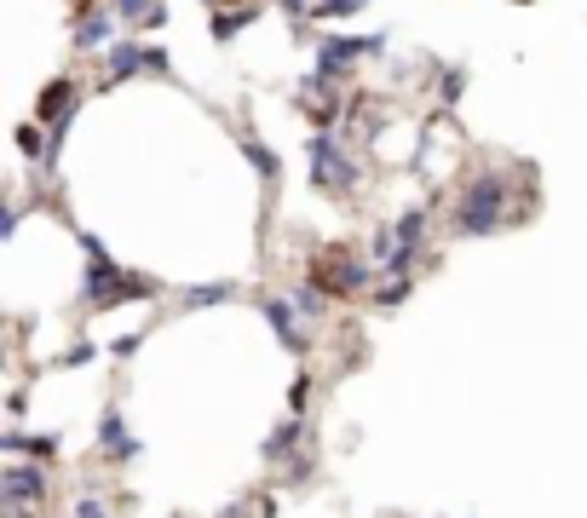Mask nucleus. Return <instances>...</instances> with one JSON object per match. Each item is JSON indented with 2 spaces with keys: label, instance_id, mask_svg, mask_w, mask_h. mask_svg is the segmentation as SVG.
I'll use <instances>...</instances> for the list:
<instances>
[{
  "label": "nucleus",
  "instance_id": "obj_18",
  "mask_svg": "<svg viewBox=\"0 0 587 518\" xmlns=\"http://www.w3.org/2000/svg\"><path fill=\"white\" fill-rule=\"evenodd\" d=\"M426 231H432L426 208H403L398 219H392V236H398V242H421V248H426Z\"/></svg>",
  "mask_w": 587,
  "mask_h": 518
},
{
  "label": "nucleus",
  "instance_id": "obj_2",
  "mask_svg": "<svg viewBox=\"0 0 587 518\" xmlns=\"http://www.w3.org/2000/svg\"><path fill=\"white\" fill-rule=\"evenodd\" d=\"M311 283H323L334 300H352V294H375L380 265L346 254V248H323V254H311Z\"/></svg>",
  "mask_w": 587,
  "mask_h": 518
},
{
  "label": "nucleus",
  "instance_id": "obj_19",
  "mask_svg": "<svg viewBox=\"0 0 587 518\" xmlns=\"http://www.w3.org/2000/svg\"><path fill=\"white\" fill-rule=\"evenodd\" d=\"M369 0H311L306 18H317V24H329V18H352V12H363Z\"/></svg>",
  "mask_w": 587,
  "mask_h": 518
},
{
  "label": "nucleus",
  "instance_id": "obj_14",
  "mask_svg": "<svg viewBox=\"0 0 587 518\" xmlns=\"http://www.w3.org/2000/svg\"><path fill=\"white\" fill-rule=\"evenodd\" d=\"M236 144H242V156H248V167H254L265 185H277V173H282V156L271 150L265 139H254V133H236Z\"/></svg>",
  "mask_w": 587,
  "mask_h": 518
},
{
  "label": "nucleus",
  "instance_id": "obj_26",
  "mask_svg": "<svg viewBox=\"0 0 587 518\" xmlns=\"http://www.w3.org/2000/svg\"><path fill=\"white\" fill-rule=\"evenodd\" d=\"M75 518H110V501H104V495H81V501H75Z\"/></svg>",
  "mask_w": 587,
  "mask_h": 518
},
{
  "label": "nucleus",
  "instance_id": "obj_29",
  "mask_svg": "<svg viewBox=\"0 0 587 518\" xmlns=\"http://www.w3.org/2000/svg\"><path fill=\"white\" fill-rule=\"evenodd\" d=\"M6 415L24 426V415H29V398H24V392H12V398H6Z\"/></svg>",
  "mask_w": 587,
  "mask_h": 518
},
{
  "label": "nucleus",
  "instance_id": "obj_23",
  "mask_svg": "<svg viewBox=\"0 0 587 518\" xmlns=\"http://www.w3.org/2000/svg\"><path fill=\"white\" fill-rule=\"evenodd\" d=\"M162 0H116V18H127V24H150V12H156Z\"/></svg>",
  "mask_w": 587,
  "mask_h": 518
},
{
  "label": "nucleus",
  "instance_id": "obj_30",
  "mask_svg": "<svg viewBox=\"0 0 587 518\" xmlns=\"http://www.w3.org/2000/svg\"><path fill=\"white\" fill-rule=\"evenodd\" d=\"M248 513H259V507H248V501H231V507H219L213 518H248Z\"/></svg>",
  "mask_w": 587,
  "mask_h": 518
},
{
  "label": "nucleus",
  "instance_id": "obj_5",
  "mask_svg": "<svg viewBox=\"0 0 587 518\" xmlns=\"http://www.w3.org/2000/svg\"><path fill=\"white\" fill-rule=\"evenodd\" d=\"M139 70L167 75L173 58H167L162 47H144V41H110V47H104V87H121V81H133Z\"/></svg>",
  "mask_w": 587,
  "mask_h": 518
},
{
  "label": "nucleus",
  "instance_id": "obj_28",
  "mask_svg": "<svg viewBox=\"0 0 587 518\" xmlns=\"http://www.w3.org/2000/svg\"><path fill=\"white\" fill-rule=\"evenodd\" d=\"M18 225H24V213H18V202H6L0 208V236H18Z\"/></svg>",
  "mask_w": 587,
  "mask_h": 518
},
{
  "label": "nucleus",
  "instance_id": "obj_25",
  "mask_svg": "<svg viewBox=\"0 0 587 518\" xmlns=\"http://www.w3.org/2000/svg\"><path fill=\"white\" fill-rule=\"evenodd\" d=\"M144 352V329L139 334H121V340H110V357H116V363H127V357H139Z\"/></svg>",
  "mask_w": 587,
  "mask_h": 518
},
{
  "label": "nucleus",
  "instance_id": "obj_31",
  "mask_svg": "<svg viewBox=\"0 0 587 518\" xmlns=\"http://www.w3.org/2000/svg\"><path fill=\"white\" fill-rule=\"evenodd\" d=\"M518 6H530V0H518Z\"/></svg>",
  "mask_w": 587,
  "mask_h": 518
},
{
  "label": "nucleus",
  "instance_id": "obj_13",
  "mask_svg": "<svg viewBox=\"0 0 587 518\" xmlns=\"http://www.w3.org/2000/svg\"><path fill=\"white\" fill-rule=\"evenodd\" d=\"M236 294H242V288L225 283V277H219V283H190V288H179V311H213V306H231Z\"/></svg>",
  "mask_w": 587,
  "mask_h": 518
},
{
  "label": "nucleus",
  "instance_id": "obj_10",
  "mask_svg": "<svg viewBox=\"0 0 587 518\" xmlns=\"http://www.w3.org/2000/svg\"><path fill=\"white\" fill-rule=\"evenodd\" d=\"M306 438H311V432H306V415H288L282 426H271V432H265L259 455H265L271 467H282V461H294V455L306 449Z\"/></svg>",
  "mask_w": 587,
  "mask_h": 518
},
{
  "label": "nucleus",
  "instance_id": "obj_17",
  "mask_svg": "<svg viewBox=\"0 0 587 518\" xmlns=\"http://www.w3.org/2000/svg\"><path fill=\"white\" fill-rule=\"evenodd\" d=\"M409 294H415V277H380L375 294H369V306H375V311H392V306H403Z\"/></svg>",
  "mask_w": 587,
  "mask_h": 518
},
{
  "label": "nucleus",
  "instance_id": "obj_21",
  "mask_svg": "<svg viewBox=\"0 0 587 518\" xmlns=\"http://www.w3.org/2000/svg\"><path fill=\"white\" fill-rule=\"evenodd\" d=\"M47 144H52V139H41V121L18 127V150H24L29 162H47Z\"/></svg>",
  "mask_w": 587,
  "mask_h": 518
},
{
  "label": "nucleus",
  "instance_id": "obj_12",
  "mask_svg": "<svg viewBox=\"0 0 587 518\" xmlns=\"http://www.w3.org/2000/svg\"><path fill=\"white\" fill-rule=\"evenodd\" d=\"M110 24H116V18H110L104 6H93V12H81V18H75L70 47H75V52H104V47H110Z\"/></svg>",
  "mask_w": 587,
  "mask_h": 518
},
{
  "label": "nucleus",
  "instance_id": "obj_16",
  "mask_svg": "<svg viewBox=\"0 0 587 518\" xmlns=\"http://www.w3.org/2000/svg\"><path fill=\"white\" fill-rule=\"evenodd\" d=\"M329 300H334V294L323 283H311V277H306V283H294V306H300V317H306V323H317V317L329 311Z\"/></svg>",
  "mask_w": 587,
  "mask_h": 518
},
{
  "label": "nucleus",
  "instance_id": "obj_4",
  "mask_svg": "<svg viewBox=\"0 0 587 518\" xmlns=\"http://www.w3.org/2000/svg\"><path fill=\"white\" fill-rule=\"evenodd\" d=\"M306 156H311V185L317 190H329V196H346V190L363 179V167L340 150V139H334L329 127L323 133H311V144H306Z\"/></svg>",
  "mask_w": 587,
  "mask_h": 518
},
{
  "label": "nucleus",
  "instance_id": "obj_7",
  "mask_svg": "<svg viewBox=\"0 0 587 518\" xmlns=\"http://www.w3.org/2000/svg\"><path fill=\"white\" fill-rule=\"evenodd\" d=\"M75 242H81V254H87V271H81V300L93 306L98 294H104V288H110V283L121 277V265L110 259V248H104V242H98L93 231H75Z\"/></svg>",
  "mask_w": 587,
  "mask_h": 518
},
{
  "label": "nucleus",
  "instance_id": "obj_27",
  "mask_svg": "<svg viewBox=\"0 0 587 518\" xmlns=\"http://www.w3.org/2000/svg\"><path fill=\"white\" fill-rule=\"evenodd\" d=\"M438 93H444V104H455V98L467 93V70H444V87H438Z\"/></svg>",
  "mask_w": 587,
  "mask_h": 518
},
{
  "label": "nucleus",
  "instance_id": "obj_9",
  "mask_svg": "<svg viewBox=\"0 0 587 518\" xmlns=\"http://www.w3.org/2000/svg\"><path fill=\"white\" fill-rule=\"evenodd\" d=\"M0 449H6V461H52L64 449V432H24V426L12 421L0 432Z\"/></svg>",
  "mask_w": 587,
  "mask_h": 518
},
{
  "label": "nucleus",
  "instance_id": "obj_15",
  "mask_svg": "<svg viewBox=\"0 0 587 518\" xmlns=\"http://www.w3.org/2000/svg\"><path fill=\"white\" fill-rule=\"evenodd\" d=\"M64 110H75V81H70V75H58V81H47V87H41V104H35V116L52 127V121L64 116Z\"/></svg>",
  "mask_w": 587,
  "mask_h": 518
},
{
  "label": "nucleus",
  "instance_id": "obj_3",
  "mask_svg": "<svg viewBox=\"0 0 587 518\" xmlns=\"http://www.w3.org/2000/svg\"><path fill=\"white\" fill-rule=\"evenodd\" d=\"M47 495H52V478L41 461H6V472H0V513L6 518H29Z\"/></svg>",
  "mask_w": 587,
  "mask_h": 518
},
{
  "label": "nucleus",
  "instance_id": "obj_8",
  "mask_svg": "<svg viewBox=\"0 0 587 518\" xmlns=\"http://www.w3.org/2000/svg\"><path fill=\"white\" fill-rule=\"evenodd\" d=\"M259 317L271 323V334H277V340H282V346H288L294 357H306V352H311L306 317H300V306H294V294H288V300H282V294H271V300L259 306Z\"/></svg>",
  "mask_w": 587,
  "mask_h": 518
},
{
  "label": "nucleus",
  "instance_id": "obj_24",
  "mask_svg": "<svg viewBox=\"0 0 587 518\" xmlns=\"http://www.w3.org/2000/svg\"><path fill=\"white\" fill-rule=\"evenodd\" d=\"M306 409H311V375H300L288 386V415H306Z\"/></svg>",
  "mask_w": 587,
  "mask_h": 518
},
{
  "label": "nucleus",
  "instance_id": "obj_20",
  "mask_svg": "<svg viewBox=\"0 0 587 518\" xmlns=\"http://www.w3.org/2000/svg\"><path fill=\"white\" fill-rule=\"evenodd\" d=\"M259 18V6H242V12H219V18H213V35H219V41H231L236 29H248Z\"/></svg>",
  "mask_w": 587,
  "mask_h": 518
},
{
  "label": "nucleus",
  "instance_id": "obj_6",
  "mask_svg": "<svg viewBox=\"0 0 587 518\" xmlns=\"http://www.w3.org/2000/svg\"><path fill=\"white\" fill-rule=\"evenodd\" d=\"M98 449H104V461H110V467H127V461H139V455H144V438H139V432H127L121 403H104V415H98Z\"/></svg>",
  "mask_w": 587,
  "mask_h": 518
},
{
  "label": "nucleus",
  "instance_id": "obj_1",
  "mask_svg": "<svg viewBox=\"0 0 587 518\" xmlns=\"http://www.w3.org/2000/svg\"><path fill=\"white\" fill-rule=\"evenodd\" d=\"M507 173L501 167H478L467 185L455 190V202H449V231L478 242V236H495L507 231Z\"/></svg>",
  "mask_w": 587,
  "mask_h": 518
},
{
  "label": "nucleus",
  "instance_id": "obj_22",
  "mask_svg": "<svg viewBox=\"0 0 587 518\" xmlns=\"http://www.w3.org/2000/svg\"><path fill=\"white\" fill-rule=\"evenodd\" d=\"M93 357H104V346H98V340H75L70 352L58 357V369H81V363H93Z\"/></svg>",
  "mask_w": 587,
  "mask_h": 518
},
{
  "label": "nucleus",
  "instance_id": "obj_11",
  "mask_svg": "<svg viewBox=\"0 0 587 518\" xmlns=\"http://www.w3.org/2000/svg\"><path fill=\"white\" fill-rule=\"evenodd\" d=\"M150 294H162V283L156 277H139V271H121L116 283L104 288L93 300V311H116V306H127V300H150Z\"/></svg>",
  "mask_w": 587,
  "mask_h": 518
}]
</instances>
